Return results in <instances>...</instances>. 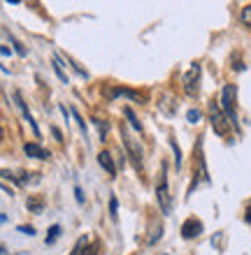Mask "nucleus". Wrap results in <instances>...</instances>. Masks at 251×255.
<instances>
[{
	"label": "nucleus",
	"mask_w": 251,
	"mask_h": 255,
	"mask_svg": "<svg viewBox=\"0 0 251 255\" xmlns=\"http://www.w3.org/2000/svg\"><path fill=\"white\" fill-rule=\"evenodd\" d=\"M245 218H247V223H249V225H251V207H249V209H247V214H245Z\"/></svg>",
	"instance_id": "20"
},
{
	"label": "nucleus",
	"mask_w": 251,
	"mask_h": 255,
	"mask_svg": "<svg viewBox=\"0 0 251 255\" xmlns=\"http://www.w3.org/2000/svg\"><path fill=\"white\" fill-rule=\"evenodd\" d=\"M28 207H30V209H37V214H40V209H42V202H37V200H30V202H28Z\"/></svg>",
	"instance_id": "18"
},
{
	"label": "nucleus",
	"mask_w": 251,
	"mask_h": 255,
	"mask_svg": "<svg viewBox=\"0 0 251 255\" xmlns=\"http://www.w3.org/2000/svg\"><path fill=\"white\" fill-rule=\"evenodd\" d=\"M72 116H75V119H77V123H79V128H82V132H86V123H84V119H82V116H79V112H77V109H72Z\"/></svg>",
	"instance_id": "15"
},
{
	"label": "nucleus",
	"mask_w": 251,
	"mask_h": 255,
	"mask_svg": "<svg viewBox=\"0 0 251 255\" xmlns=\"http://www.w3.org/2000/svg\"><path fill=\"white\" fill-rule=\"evenodd\" d=\"M86 246H88V237H82V239L75 244V249H72V253L70 255H86L88 253Z\"/></svg>",
	"instance_id": "10"
},
{
	"label": "nucleus",
	"mask_w": 251,
	"mask_h": 255,
	"mask_svg": "<svg viewBox=\"0 0 251 255\" xmlns=\"http://www.w3.org/2000/svg\"><path fill=\"white\" fill-rule=\"evenodd\" d=\"M109 209H112V218H116V209H119V202H116V197H112V200H109Z\"/></svg>",
	"instance_id": "17"
},
{
	"label": "nucleus",
	"mask_w": 251,
	"mask_h": 255,
	"mask_svg": "<svg viewBox=\"0 0 251 255\" xmlns=\"http://www.w3.org/2000/svg\"><path fill=\"white\" fill-rule=\"evenodd\" d=\"M184 91L189 95H196L198 91V81H200V65L198 63H193V65L189 67V72L184 74Z\"/></svg>",
	"instance_id": "4"
},
{
	"label": "nucleus",
	"mask_w": 251,
	"mask_h": 255,
	"mask_svg": "<svg viewBox=\"0 0 251 255\" xmlns=\"http://www.w3.org/2000/svg\"><path fill=\"white\" fill-rule=\"evenodd\" d=\"M21 232H23V235H35V230L33 228H30V225H21Z\"/></svg>",
	"instance_id": "19"
},
{
	"label": "nucleus",
	"mask_w": 251,
	"mask_h": 255,
	"mask_svg": "<svg viewBox=\"0 0 251 255\" xmlns=\"http://www.w3.org/2000/svg\"><path fill=\"white\" fill-rule=\"evenodd\" d=\"M98 162H100L102 169H105V172H107L109 176H114V174H116L114 160H112V153H109V151H100V153H98Z\"/></svg>",
	"instance_id": "8"
},
{
	"label": "nucleus",
	"mask_w": 251,
	"mask_h": 255,
	"mask_svg": "<svg viewBox=\"0 0 251 255\" xmlns=\"http://www.w3.org/2000/svg\"><path fill=\"white\" fill-rule=\"evenodd\" d=\"M23 151H26V155H30V158H37V160H47V158H49V151H47V148H42L40 144H33V141H30V144H26V146H23Z\"/></svg>",
	"instance_id": "7"
},
{
	"label": "nucleus",
	"mask_w": 251,
	"mask_h": 255,
	"mask_svg": "<svg viewBox=\"0 0 251 255\" xmlns=\"http://www.w3.org/2000/svg\"><path fill=\"white\" fill-rule=\"evenodd\" d=\"M58 235H61V228H58V225H54V228L49 230V235H47V242L51 244V242H54V239H56V237H58Z\"/></svg>",
	"instance_id": "14"
},
{
	"label": "nucleus",
	"mask_w": 251,
	"mask_h": 255,
	"mask_svg": "<svg viewBox=\"0 0 251 255\" xmlns=\"http://www.w3.org/2000/svg\"><path fill=\"white\" fill-rule=\"evenodd\" d=\"M0 139H2V128H0Z\"/></svg>",
	"instance_id": "21"
},
{
	"label": "nucleus",
	"mask_w": 251,
	"mask_h": 255,
	"mask_svg": "<svg viewBox=\"0 0 251 255\" xmlns=\"http://www.w3.org/2000/svg\"><path fill=\"white\" fill-rule=\"evenodd\" d=\"M189 121L191 123H198V121H200V112H198V109H191V112H189Z\"/></svg>",
	"instance_id": "16"
},
{
	"label": "nucleus",
	"mask_w": 251,
	"mask_h": 255,
	"mask_svg": "<svg viewBox=\"0 0 251 255\" xmlns=\"http://www.w3.org/2000/svg\"><path fill=\"white\" fill-rule=\"evenodd\" d=\"M235 95H238V88L235 86H226L224 93H221V109H224L226 119L238 128V112H235Z\"/></svg>",
	"instance_id": "1"
},
{
	"label": "nucleus",
	"mask_w": 251,
	"mask_h": 255,
	"mask_svg": "<svg viewBox=\"0 0 251 255\" xmlns=\"http://www.w3.org/2000/svg\"><path fill=\"white\" fill-rule=\"evenodd\" d=\"M14 102L19 105V109H21V114H23V119H26V121L30 123V126H33V132H35V137H40V128H37V123H35V119H33V116H30V112H28V109H26V105H23V100H21L19 95H14Z\"/></svg>",
	"instance_id": "9"
},
{
	"label": "nucleus",
	"mask_w": 251,
	"mask_h": 255,
	"mask_svg": "<svg viewBox=\"0 0 251 255\" xmlns=\"http://www.w3.org/2000/svg\"><path fill=\"white\" fill-rule=\"evenodd\" d=\"M240 19H242V23H245V26H249V28H251V5H247L245 9H242Z\"/></svg>",
	"instance_id": "13"
},
{
	"label": "nucleus",
	"mask_w": 251,
	"mask_h": 255,
	"mask_svg": "<svg viewBox=\"0 0 251 255\" xmlns=\"http://www.w3.org/2000/svg\"><path fill=\"white\" fill-rule=\"evenodd\" d=\"M210 123H212V128H214V132L217 134H226L228 132V119H226V114H224V109L219 107L217 102H210Z\"/></svg>",
	"instance_id": "2"
},
{
	"label": "nucleus",
	"mask_w": 251,
	"mask_h": 255,
	"mask_svg": "<svg viewBox=\"0 0 251 255\" xmlns=\"http://www.w3.org/2000/svg\"><path fill=\"white\" fill-rule=\"evenodd\" d=\"M200 232H203V223L198 221V218H189V221L182 225V237L184 239H196Z\"/></svg>",
	"instance_id": "6"
},
{
	"label": "nucleus",
	"mask_w": 251,
	"mask_h": 255,
	"mask_svg": "<svg viewBox=\"0 0 251 255\" xmlns=\"http://www.w3.org/2000/svg\"><path fill=\"white\" fill-rule=\"evenodd\" d=\"M54 70H56V74H58V79L68 81V77H65V72H63V67H61V58H58V56H54Z\"/></svg>",
	"instance_id": "12"
},
{
	"label": "nucleus",
	"mask_w": 251,
	"mask_h": 255,
	"mask_svg": "<svg viewBox=\"0 0 251 255\" xmlns=\"http://www.w3.org/2000/svg\"><path fill=\"white\" fill-rule=\"evenodd\" d=\"M156 195H158V204L163 209V214L168 216L172 211V202H170V193H168V181H165V169H163V176H161V183L156 188Z\"/></svg>",
	"instance_id": "5"
},
{
	"label": "nucleus",
	"mask_w": 251,
	"mask_h": 255,
	"mask_svg": "<svg viewBox=\"0 0 251 255\" xmlns=\"http://www.w3.org/2000/svg\"><path fill=\"white\" fill-rule=\"evenodd\" d=\"M123 146H126V151H128L133 165H135L137 169L142 167V148H140L137 141H133V137H130V132L126 130V128H123Z\"/></svg>",
	"instance_id": "3"
},
{
	"label": "nucleus",
	"mask_w": 251,
	"mask_h": 255,
	"mask_svg": "<svg viewBox=\"0 0 251 255\" xmlns=\"http://www.w3.org/2000/svg\"><path fill=\"white\" fill-rule=\"evenodd\" d=\"M123 114H126V119H128V123H130V126H133V128H135L137 132H142V123L137 121V116L133 114V109H126Z\"/></svg>",
	"instance_id": "11"
}]
</instances>
